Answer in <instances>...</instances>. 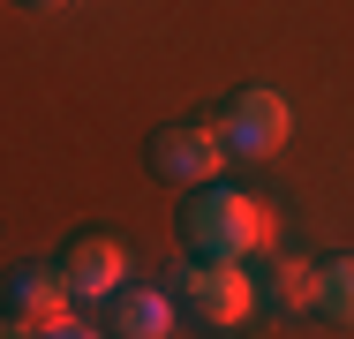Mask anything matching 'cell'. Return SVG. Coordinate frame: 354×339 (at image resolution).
<instances>
[{"label": "cell", "instance_id": "obj_2", "mask_svg": "<svg viewBox=\"0 0 354 339\" xmlns=\"http://www.w3.org/2000/svg\"><path fill=\"white\" fill-rule=\"evenodd\" d=\"M174 302H181L204 332H241L264 294H257L249 264H234V257H196V264L174 279Z\"/></svg>", "mask_w": 354, "mask_h": 339}, {"label": "cell", "instance_id": "obj_4", "mask_svg": "<svg viewBox=\"0 0 354 339\" xmlns=\"http://www.w3.org/2000/svg\"><path fill=\"white\" fill-rule=\"evenodd\" d=\"M286 129H294V113H286V98L279 91H234V106L218 113V136H226V151L234 158H272L286 143Z\"/></svg>", "mask_w": 354, "mask_h": 339}, {"label": "cell", "instance_id": "obj_10", "mask_svg": "<svg viewBox=\"0 0 354 339\" xmlns=\"http://www.w3.org/2000/svg\"><path fill=\"white\" fill-rule=\"evenodd\" d=\"M23 8H68V0H23Z\"/></svg>", "mask_w": 354, "mask_h": 339}, {"label": "cell", "instance_id": "obj_3", "mask_svg": "<svg viewBox=\"0 0 354 339\" xmlns=\"http://www.w3.org/2000/svg\"><path fill=\"white\" fill-rule=\"evenodd\" d=\"M226 158H234V151H226L218 121H181V129H158V136H151V174L174 181V189H204V181H218Z\"/></svg>", "mask_w": 354, "mask_h": 339}, {"label": "cell", "instance_id": "obj_9", "mask_svg": "<svg viewBox=\"0 0 354 339\" xmlns=\"http://www.w3.org/2000/svg\"><path fill=\"white\" fill-rule=\"evenodd\" d=\"M272 302L279 309H317V264L309 257H279L272 264Z\"/></svg>", "mask_w": 354, "mask_h": 339}, {"label": "cell", "instance_id": "obj_5", "mask_svg": "<svg viewBox=\"0 0 354 339\" xmlns=\"http://www.w3.org/2000/svg\"><path fill=\"white\" fill-rule=\"evenodd\" d=\"M53 271L68 279V294L83 309H91V302H113V294L129 286V241H113V234H75Z\"/></svg>", "mask_w": 354, "mask_h": 339}, {"label": "cell", "instance_id": "obj_6", "mask_svg": "<svg viewBox=\"0 0 354 339\" xmlns=\"http://www.w3.org/2000/svg\"><path fill=\"white\" fill-rule=\"evenodd\" d=\"M8 309H15L30 332H53V339L98 332V324H83V317H75L83 302L68 294V279H61V271H15V279H8Z\"/></svg>", "mask_w": 354, "mask_h": 339}, {"label": "cell", "instance_id": "obj_8", "mask_svg": "<svg viewBox=\"0 0 354 339\" xmlns=\"http://www.w3.org/2000/svg\"><path fill=\"white\" fill-rule=\"evenodd\" d=\"M317 317L354 332V257H324L317 264Z\"/></svg>", "mask_w": 354, "mask_h": 339}, {"label": "cell", "instance_id": "obj_1", "mask_svg": "<svg viewBox=\"0 0 354 339\" xmlns=\"http://www.w3.org/2000/svg\"><path fill=\"white\" fill-rule=\"evenodd\" d=\"M181 234H189L196 257H234V264H249V257L272 249V211H264V196H241V189L204 181L196 203L181 211Z\"/></svg>", "mask_w": 354, "mask_h": 339}, {"label": "cell", "instance_id": "obj_7", "mask_svg": "<svg viewBox=\"0 0 354 339\" xmlns=\"http://www.w3.org/2000/svg\"><path fill=\"white\" fill-rule=\"evenodd\" d=\"M106 332L113 339H166L174 332V302L151 294V286H121V294L106 302Z\"/></svg>", "mask_w": 354, "mask_h": 339}]
</instances>
